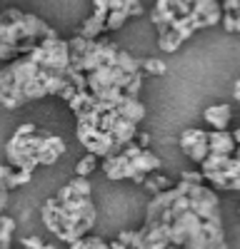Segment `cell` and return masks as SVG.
Instances as JSON below:
<instances>
[{
  "label": "cell",
  "mask_w": 240,
  "mask_h": 249,
  "mask_svg": "<svg viewBox=\"0 0 240 249\" xmlns=\"http://www.w3.org/2000/svg\"><path fill=\"white\" fill-rule=\"evenodd\" d=\"M65 82V75L50 72L40 68L38 62H33L28 55H23L0 70V102L8 110H15L23 107L25 102L58 95Z\"/></svg>",
  "instance_id": "obj_1"
},
{
  "label": "cell",
  "mask_w": 240,
  "mask_h": 249,
  "mask_svg": "<svg viewBox=\"0 0 240 249\" xmlns=\"http://www.w3.org/2000/svg\"><path fill=\"white\" fill-rule=\"evenodd\" d=\"M95 217L98 214H95L93 199L90 197H75L68 184L60 187L58 195L43 204L45 227L68 244L83 239L85 232L93 230Z\"/></svg>",
  "instance_id": "obj_2"
},
{
  "label": "cell",
  "mask_w": 240,
  "mask_h": 249,
  "mask_svg": "<svg viewBox=\"0 0 240 249\" xmlns=\"http://www.w3.org/2000/svg\"><path fill=\"white\" fill-rule=\"evenodd\" d=\"M58 33L45 25L38 15L8 8L0 13V60H18L28 55L40 40L55 37Z\"/></svg>",
  "instance_id": "obj_3"
},
{
  "label": "cell",
  "mask_w": 240,
  "mask_h": 249,
  "mask_svg": "<svg viewBox=\"0 0 240 249\" xmlns=\"http://www.w3.org/2000/svg\"><path fill=\"white\" fill-rule=\"evenodd\" d=\"M28 57L33 62H38L40 68H45L50 72H58V75H65L68 68H70V53H68V43L60 40L58 35L55 37H45L28 53Z\"/></svg>",
  "instance_id": "obj_4"
},
{
  "label": "cell",
  "mask_w": 240,
  "mask_h": 249,
  "mask_svg": "<svg viewBox=\"0 0 240 249\" xmlns=\"http://www.w3.org/2000/svg\"><path fill=\"white\" fill-rule=\"evenodd\" d=\"M40 140L43 135H28V137H18L13 135L5 144V157H8V164L13 170H25V172H33L38 164V147H40Z\"/></svg>",
  "instance_id": "obj_5"
},
{
  "label": "cell",
  "mask_w": 240,
  "mask_h": 249,
  "mask_svg": "<svg viewBox=\"0 0 240 249\" xmlns=\"http://www.w3.org/2000/svg\"><path fill=\"white\" fill-rule=\"evenodd\" d=\"M75 137H78V142L83 144V147L90 152V155H95V157H110V155H118L120 150V144L108 135V132H103V130H98V127H90V124H80L78 122V127H75Z\"/></svg>",
  "instance_id": "obj_6"
},
{
  "label": "cell",
  "mask_w": 240,
  "mask_h": 249,
  "mask_svg": "<svg viewBox=\"0 0 240 249\" xmlns=\"http://www.w3.org/2000/svg\"><path fill=\"white\" fill-rule=\"evenodd\" d=\"M130 77H133V75L123 72V70L115 68V65H100V68H95L93 72H85V85H88V92L98 95V92L110 90V88L125 90V85L130 82Z\"/></svg>",
  "instance_id": "obj_7"
},
{
  "label": "cell",
  "mask_w": 240,
  "mask_h": 249,
  "mask_svg": "<svg viewBox=\"0 0 240 249\" xmlns=\"http://www.w3.org/2000/svg\"><path fill=\"white\" fill-rule=\"evenodd\" d=\"M98 130L108 132V135L120 144V147H125L128 142L135 140V135H138V124L130 122V120H125V117H120L115 110H110V112H103V115H100Z\"/></svg>",
  "instance_id": "obj_8"
},
{
  "label": "cell",
  "mask_w": 240,
  "mask_h": 249,
  "mask_svg": "<svg viewBox=\"0 0 240 249\" xmlns=\"http://www.w3.org/2000/svg\"><path fill=\"white\" fill-rule=\"evenodd\" d=\"M95 13L80 25L78 35L85 40H98L100 33H105V18H108V0H93Z\"/></svg>",
  "instance_id": "obj_9"
},
{
  "label": "cell",
  "mask_w": 240,
  "mask_h": 249,
  "mask_svg": "<svg viewBox=\"0 0 240 249\" xmlns=\"http://www.w3.org/2000/svg\"><path fill=\"white\" fill-rule=\"evenodd\" d=\"M103 172L108 179H133L138 172L133 167V162L130 157H125L123 152H118V155H110L103 160Z\"/></svg>",
  "instance_id": "obj_10"
},
{
  "label": "cell",
  "mask_w": 240,
  "mask_h": 249,
  "mask_svg": "<svg viewBox=\"0 0 240 249\" xmlns=\"http://www.w3.org/2000/svg\"><path fill=\"white\" fill-rule=\"evenodd\" d=\"M63 152H65L63 137H58V135H43L40 147H38V164H53Z\"/></svg>",
  "instance_id": "obj_11"
},
{
  "label": "cell",
  "mask_w": 240,
  "mask_h": 249,
  "mask_svg": "<svg viewBox=\"0 0 240 249\" xmlns=\"http://www.w3.org/2000/svg\"><path fill=\"white\" fill-rule=\"evenodd\" d=\"M200 23H203V28H210L215 25L220 18H223V8H220L218 0H195L193 3V10H190Z\"/></svg>",
  "instance_id": "obj_12"
},
{
  "label": "cell",
  "mask_w": 240,
  "mask_h": 249,
  "mask_svg": "<svg viewBox=\"0 0 240 249\" xmlns=\"http://www.w3.org/2000/svg\"><path fill=\"white\" fill-rule=\"evenodd\" d=\"M235 147L238 144L233 140V132H228V130L208 132V150H210V155H233Z\"/></svg>",
  "instance_id": "obj_13"
},
{
  "label": "cell",
  "mask_w": 240,
  "mask_h": 249,
  "mask_svg": "<svg viewBox=\"0 0 240 249\" xmlns=\"http://www.w3.org/2000/svg\"><path fill=\"white\" fill-rule=\"evenodd\" d=\"M230 117H233V107L225 105V102H220V105H210L205 110V122L210 124L213 130H228Z\"/></svg>",
  "instance_id": "obj_14"
},
{
  "label": "cell",
  "mask_w": 240,
  "mask_h": 249,
  "mask_svg": "<svg viewBox=\"0 0 240 249\" xmlns=\"http://www.w3.org/2000/svg\"><path fill=\"white\" fill-rule=\"evenodd\" d=\"M113 110H115L120 117H125V120H130V122H135V124L145 117V105H143V102H138V97H125V95H123V100H120Z\"/></svg>",
  "instance_id": "obj_15"
},
{
  "label": "cell",
  "mask_w": 240,
  "mask_h": 249,
  "mask_svg": "<svg viewBox=\"0 0 240 249\" xmlns=\"http://www.w3.org/2000/svg\"><path fill=\"white\" fill-rule=\"evenodd\" d=\"M128 20L125 13V0H108V18H105V30H120Z\"/></svg>",
  "instance_id": "obj_16"
},
{
  "label": "cell",
  "mask_w": 240,
  "mask_h": 249,
  "mask_svg": "<svg viewBox=\"0 0 240 249\" xmlns=\"http://www.w3.org/2000/svg\"><path fill=\"white\" fill-rule=\"evenodd\" d=\"M133 167H135V172H143V175H148V172H155V170H160V157L158 155H153L150 150H140L133 160Z\"/></svg>",
  "instance_id": "obj_17"
},
{
  "label": "cell",
  "mask_w": 240,
  "mask_h": 249,
  "mask_svg": "<svg viewBox=\"0 0 240 249\" xmlns=\"http://www.w3.org/2000/svg\"><path fill=\"white\" fill-rule=\"evenodd\" d=\"M15 219L8 214H0V249H13V234H15Z\"/></svg>",
  "instance_id": "obj_18"
},
{
  "label": "cell",
  "mask_w": 240,
  "mask_h": 249,
  "mask_svg": "<svg viewBox=\"0 0 240 249\" xmlns=\"http://www.w3.org/2000/svg\"><path fill=\"white\" fill-rule=\"evenodd\" d=\"M140 62H143V60L133 57L130 53L118 50V57H115V68H120L123 72H128V75H140Z\"/></svg>",
  "instance_id": "obj_19"
},
{
  "label": "cell",
  "mask_w": 240,
  "mask_h": 249,
  "mask_svg": "<svg viewBox=\"0 0 240 249\" xmlns=\"http://www.w3.org/2000/svg\"><path fill=\"white\" fill-rule=\"evenodd\" d=\"M205 137H208V132L190 127V130H185V132H180V137H178V144H180V150H183V152H188V150L193 147V144H198L200 140H205Z\"/></svg>",
  "instance_id": "obj_20"
},
{
  "label": "cell",
  "mask_w": 240,
  "mask_h": 249,
  "mask_svg": "<svg viewBox=\"0 0 240 249\" xmlns=\"http://www.w3.org/2000/svg\"><path fill=\"white\" fill-rule=\"evenodd\" d=\"M13 167L10 164H0V212H5L8 199H10V190H8V177H10Z\"/></svg>",
  "instance_id": "obj_21"
},
{
  "label": "cell",
  "mask_w": 240,
  "mask_h": 249,
  "mask_svg": "<svg viewBox=\"0 0 240 249\" xmlns=\"http://www.w3.org/2000/svg\"><path fill=\"white\" fill-rule=\"evenodd\" d=\"M180 45H183V43H180V37L173 30H165V33L158 35V48L163 50V53H175Z\"/></svg>",
  "instance_id": "obj_22"
},
{
  "label": "cell",
  "mask_w": 240,
  "mask_h": 249,
  "mask_svg": "<svg viewBox=\"0 0 240 249\" xmlns=\"http://www.w3.org/2000/svg\"><path fill=\"white\" fill-rule=\"evenodd\" d=\"M145 190L148 192H153V195H158V192H165V190H170V179L165 177V175H153V177H145Z\"/></svg>",
  "instance_id": "obj_23"
},
{
  "label": "cell",
  "mask_w": 240,
  "mask_h": 249,
  "mask_svg": "<svg viewBox=\"0 0 240 249\" xmlns=\"http://www.w3.org/2000/svg\"><path fill=\"white\" fill-rule=\"evenodd\" d=\"M140 70L148 72V75H165V62L160 57H145L143 62H140Z\"/></svg>",
  "instance_id": "obj_24"
},
{
  "label": "cell",
  "mask_w": 240,
  "mask_h": 249,
  "mask_svg": "<svg viewBox=\"0 0 240 249\" xmlns=\"http://www.w3.org/2000/svg\"><path fill=\"white\" fill-rule=\"evenodd\" d=\"M95 164H98V157L88 152L83 160H78V164H75V177H88V175L95 170Z\"/></svg>",
  "instance_id": "obj_25"
},
{
  "label": "cell",
  "mask_w": 240,
  "mask_h": 249,
  "mask_svg": "<svg viewBox=\"0 0 240 249\" xmlns=\"http://www.w3.org/2000/svg\"><path fill=\"white\" fill-rule=\"evenodd\" d=\"M223 25H225V30L228 33H240V5L235 8V10H228V13H223Z\"/></svg>",
  "instance_id": "obj_26"
},
{
  "label": "cell",
  "mask_w": 240,
  "mask_h": 249,
  "mask_svg": "<svg viewBox=\"0 0 240 249\" xmlns=\"http://www.w3.org/2000/svg\"><path fill=\"white\" fill-rule=\"evenodd\" d=\"M68 187H70V192H73L75 197H90V192H93V187H90L88 177H75Z\"/></svg>",
  "instance_id": "obj_27"
},
{
  "label": "cell",
  "mask_w": 240,
  "mask_h": 249,
  "mask_svg": "<svg viewBox=\"0 0 240 249\" xmlns=\"http://www.w3.org/2000/svg\"><path fill=\"white\" fill-rule=\"evenodd\" d=\"M185 155H188L193 162H198V164H200V162H203V160L210 155V150H208V137H205V140H200L198 144H193V147H190Z\"/></svg>",
  "instance_id": "obj_28"
},
{
  "label": "cell",
  "mask_w": 240,
  "mask_h": 249,
  "mask_svg": "<svg viewBox=\"0 0 240 249\" xmlns=\"http://www.w3.org/2000/svg\"><path fill=\"white\" fill-rule=\"evenodd\" d=\"M33 179V172H25V170H13L10 177H8V190H15L20 184H28Z\"/></svg>",
  "instance_id": "obj_29"
},
{
  "label": "cell",
  "mask_w": 240,
  "mask_h": 249,
  "mask_svg": "<svg viewBox=\"0 0 240 249\" xmlns=\"http://www.w3.org/2000/svg\"><path fill=\"white\" fill-rule=\"evenodd\" d=\"M140 88H143V72L130 77V82H128V85H125V90H123V95H125V97H138Z\"/></svg>",
  "instance_id": "obj_30"
},
{
  "label": "cell",
  "mask_w": 240,
  "mask_h": 249,
  "mask_svg": "<svg viewBox=\"0 0 240 249\" xmlns=\"http://www.w3.org/2000/svg\"><path fill=\"white\" fill-rule=\"evenodd\" d=\"M125 13H128V18L143 15V3L140 0H125Z\"/></svg>",
  "instance_id": "obj_31"
},
{
  "label": "cell",
  "mask_w": 240,
  "mask_h": 249,
  "mask_svg": "<svg viewBox=\"0 0 240 249\" xmlns=\"http://www.w3.org/2000/svg\"><path fill=\"white\" fill-rule=\"evenodd\" d=\"M20 247H25V249H53L50 244H43V242H40L35 234H30V237H25L23 239V244H20Z\"/></svg>",
  "instance_id": "obj_32"
},
{
  "label": "cell",
  "mask_w": 240,
  "mask_h": 249,
  "mask_svg": "<svg viewBox=\"0 0 240 249\" xmlns=\"http://www.w3.org/2000/svg\"><path fill=\"white\" fill-rule=\"evenodd\" d=\"M33 132H38V127L33 122H25V124H18V130H15V135L18 137H28V135H33Z\"/></svg>",
  "instance_id": "obj_33"
},
{
  "label": "cell",
  "mask_w": 240,
  "mask_h": 249,
  "mask_svg": "<svg viewBox=\"0 0 240 249\" xmlns=\"http://www.w3.org/2000/svg\"><path fill=\"white\" fill-rule=\"evenodd\" d=\"M75 92H80V90H78V88H73V85H70V82H65V85H63V90H60L58 95H60V97H63L65 102H70V100L75 97Z\"/></svg>",
  "instance_id": "obj_34"
},
{
  "label": "cell",
  "mask_w": 240,
  "mask_h": 249,
  "mask_svg": "<svg viewBox=\"0 0 240 249\" xmlns=\"http://www.w3.org/2000/svg\"><path fill=\"white\" fill-rule=\"evenodd\" d=\"M183 182H190V184H203V172H183Z\"/></svg>",
  "instance_id": "obj_35"
},
{
  "label": "cell",
  "mask_w": 240,
  "mask_h": 249,
  "mask_svg": "<svg viewBox=\"0 0 240 249\" xmlns=\"http://www.w3.org/2000/svg\"><path fill=\"white\" fill-rule=\"evenodd\" d=\"M135 140H138V147L148 150V144H150V135H148V132H138V135H135Z\"/></svg>",
  "instance_id": "obj_36"
},
{
  "label": "cell",
  "mask_w": 240,
  "mask_h": 249,
  "mask_svg": "<svg viewBox=\"0 0 240 249\" xmlns=\"http://www.w3.org/2000/svg\"><path fill=\"white\" fill-rule=\"evenodd\" d=\"M108 247H110V249H130V247H125L123 242H110Z\"/></svg>",
  "instance_id": "obj_37"
},
{
  "label": "cell",
  "mask_w": 240,
  "mask_h": 249,
  "mask_svg": "<svg viewBox=\"0 0 240 249\" xmlns=\"http://www.w3.org/2000/svg\"><path fill=\"white\" fill-rule=\"evenodd\" d=\"M210 249H228V244H225V242H218V244H213Z\"/></svg>",
  "instance_id": "obj_38"
},
{
  "label": "cell",
  "mask_w": 240,
  "mask_h": 249,
  "mask_svg": "<svg viewBox=\"0 0 240 249\" xmlns=\"http://www.w3.org/2000/svg\"><path fill=\"white\" fill-rule=\"evenodd\" d=\"M235 100H238V102H240V80H238V82H235Z\"/></svg>",
  "instance_id": "obj_39"
},
{
  "label": "cell",
  "mask_w": 240,
  "mask_h": 249,
  "mask_svg": "<svg viewBox=\"0 0 240 249\" xmlns=\"http://www.w3.org/2000/svg\"><path fill=\"white\" fill-rule=\"evenodd\" d=\"M233 140H235V144H240V127L233 132Z\"/></svg>",
  "instance_id": "obj_40"
},
{
  "label": "cell",
  "mask_w": 240,
  "mask_h": 249,
  "mask_svg": "<svg viewBox=\"0 0 240 249\" xmlns=\"http://www.w3.org/2000/svg\"><path fill=\"white\" fill-rule=\"evenodd\" d=\"M233 157L238 160V164H240V144H238V147H235V152H233Z\"/></svg>",
  "instance_id": "obj_41"
},
{
  "label": "cell",
  "mask_w": 240,
  "mask_h": 249,
  "mask_svg": "<svg viewBox=\"0 0 240 249\" xmlns=\"http://www.w3.org/2000/svg\"><path fill=\"white\" fill-rule=\"evenodd\" d=\"M18 249H25V247H18Z\"/></svg>",
  "instance_id": "obj_42"
}]
</instances>
